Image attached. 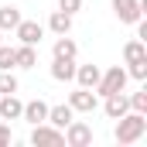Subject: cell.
<instances>
[{
  "label": "cell",
  "mask_w": 147,
  "mask_h": 147,
  "mask_svg": "<svg viewBox=\"0 0 147 147\" xmlns=\"http://www.w3.org/2000/svg\"><path fill=\"white\" fill-rule=\"evenodd\" d=\"M31 144H34V147H48V144H65V134H62L58 127H51V123L45 120V123H34V130H31Z\"/></svg>",
  "instance_id": "4"
},
{
  "label": "cell",
  "mask_w": 147,
  "mask_h": 147,
  "mask_svg": "<svg viewBox=\"0 0 147 147\" xmlns=\"http://www.w3.org/2000/svg\"><path fill=\"white\" fill-rule=\"evenodd\" d=\"M48 31H51V34H69V31H72V14H65V10H51V17H48Z\"/></svg>",
  "instance_id": "16"
},
{
  "label": "cell",
  "mask_w": 147,
  "mask_h": 147,
  "mask_svg": "<svg viewBox=\"0 0 147 147\" xmlns=\"http://www.w3.org/2000/svg\"><path fill=\"white\" fill-rule=\"evenodd\" d=\"M51 79L55 82H72L75 79V58H55L51 62Z\"/></svg>",
  "instance_id": "12"
},
{
  "label": "cell",
  "mask_w": 147,
  "mask_h": 147,
  "mask_svg": "<svg viewBox=\"0 0 147 147\" xmlns=\"http://www.w3.org/2000/svg\"><path fill=\"white\" fill-rule=\"evenodd\" d=\"M10 140H14V137H10V127H7V123H0V147H7Z\"/></svg>",
  "instance_id": "24"
},
{
  "label": "cell",
  "mask_w": 147,
  "mask_h": 147,
  "mask_svg": "<svg viewBox=\"0 0 147 147\" xmlns=\"http://www.w3.org/2000/svg\"><path fill=\"white\" fill-rule=\"evenodd\" d=\"M65 103H69L75 113H96L99 96H96L92 89H82V86H79V89H72V92H69V99H65Z\"/></svg>",
  "instance_id": "5"
},
{
  "label": "cell",
  "mask_w": 147,
  "mask_h": 147,
  "mask_svg": "<svg viewBox=\"0 0 147 147\" xmlns=\"http://www.w3.org/2000/svg\"><path fill=\"white\" fill-rule=\"evenodd\" d=\"M58 10H65V14H79V10H82V0H58Z\"/></svg>",
  "instance_id": "23"
},
{
  "label": "cell",
  "mask_w": 147,
  "mask_h": 147,
  "mask_svg": "<svg viewBox=\"0 0 147 147\" xmlns=\"http://www.w3.org/2000/svg\"><path fill=\"white\" fill-rule=\"evenodd\" d=\"M127 110H130V99H127L123 92H110V96H103V113H106L110 120H120Z\"/></svg>",
  "instance_id": "8"
},
{
  "label": "cell",
  "mask_w": 147,
  "mask_h": 147,
  "mask_svg": "<svg viewBox=\"0 0 147 147\" xmlns=\"http://www.w3.org/2000/svg\"><path fill=\"white\" fill-rule=\"evenodd\" d=\"M127 89V69L123 65H110L106 72L99 75V82H96V96H110V92H123Z\"/></svg>",
  "instance_id": "2"
},
{
  "label": "cell",
  "mask_w": 147,
  "mask_h": 147,
  "mask_svg": "<svg viewBox=\"0 0 147 147\" xmlns=\"http://www.w3.org/2000/svg\"><path fill=\"white\" fill-rule=\"evenodd\" d=\"M72 116H75V110L69 106V103H62V106H48V123H51V127H58V130H65Z\"/></svg>",
  "instance_id": "14"
},
{
  "label": "cell",
  "mask_w": 147,
  "mask_h": 147,
  "mask_svg": "<svg viewBox=\"0 0 147 147\" xmlns=\"http://www.w3.org/2000/svg\"><path fill=\"white\" fill-rule=\"evenodd\" d=\"M21 110H24V103L17 99V92L0 96V116H3V120H21Z\"/></svg>",
  "instance_id": "13"
},
{
  "label": "cell",
  "mask_w": 147,
  "mask_h": 147,
  "mask_svg": "<svg viewBox=\"0 0 147 147\" xmlns=\"http://www.w3.org/2000/svg\"><path fill=\"white\" fill-rule=\"evenodd\" d=\"M17 21H21V10H17L14 3L0 7V31H14V28H17Z\"/></svg>",
  "instance_id": "17"
},
{
  "label": "cell",
  "mask_w": 147,
  "mask_h": 147,
  "mask_svg": "<svg viewBox=\"0 0 147 147\" xmlns=\"http://www.w3.org/2000/svg\"><path fill=\"white\" fill-rule=\"evenodd\" d=\"M38 65V45H17L14 48V69H34Z\"/></svg>",
  "instance_id": "10"
},
{
  "label": "cell",
  "mask_w": 147,
  "mask_h": 147,
  "mask_svg": "<svg viewBox=\"0 0 147 147\" xmlns=\"http://www.w3.org/2000/svg\"><path fill=\"white\" fill-rule=\"evenodd\" d=\"M51 55H55V58H75V55H79V45H75L69 34H58L55 45H51Z\"/></svg>",
  "instance_id": "15"
},
{
  "label": "cell",
  "mask_w": 147,
  "mask_h": 147,
  "mask_svg": "<svg viewBox=\"0 0 147 147\" xmlns=\"http://www.w3.org/2000/svg\"><path fill=\"white\" fill-rule=\"evenodd\" d=\"M99 65H75V79L72 82H79L82 89H96V82H99Z\"/></svg>",
  "instance_id": "11"
},
{
  "label": "cell",
  "mask_w": 147,
  "mask_h": 147,
  "mask_svg": "<svg viewBox=\"0 0 147 147\" xmlns=\"http://www.w3.org/2000/svg\"><path fill=\"white\" fill-rule=\"evenodd\" d=\"M62 134H65V144L69 147H89L92 144V127L82 123V120H75V116L69 120V127H65Z\"/></svg>",
  "instance_id": "3"
},
{
  "label": "cell",
  "mask_w": 147,
  "mask_h": 147,
  "mask_svg": "<svg viewBox=\"0 0 147 147\" xmlns=\"http://www.w3.org/2000/svg\"><path fill=\"white\" fill-rule=\"evenodd\" d=\"M3 69H14V48H7L3 41H0V72Z\"/></svg>",
  "instance_id": "22"
},
{
  "label": "cell",
  "mask_w": 147,
  "mask_h": 147,
  "mask_svg": "<svg viewBox=\"0 0 147 147\" xmlns=\"http://www.w3.org/2000/svg\"><path fill=\"white\" fill-rule=\"evenodd\" d=\"M137 58H147V45L140 38H134V41L123 45V62H137Z\"/></svg>",
  "instance_id": "18"
},
{
  "label": "cell",
  "mask_w": 147,
  "mask_h": 147,
  "mask_svg": "<svg viewBox=\"0 0 147 147\" xmlns=\"http://www.w3.org/2000/svg\"><path fill=\"white\" fill-rule=\"evenodd\" d=\"M113 14H116L120 24H137V21L144 17L140 0H113Z\"/></svg>",
  "instance_id": "6"
},
{
  "label": "cell",
  "mask_w": 147,
  "mask_h": 147,
  "mask_svg": "<svg viewBox=\"0 0 147 147\" xmlns=\"http://www.w3.org/2000/svg\"><path fill=\"white\" fill-rule=\"evenodd\" d=\"M147 134V113H137V110H127L120 120H116V130H113V140L120 147L127 144H137L140 137Z\"/></svg>",
  "instance_id": "1"
},
{
  "label": "cell",
  "mask_w": 147,
  "mask_h": 147,
  "mask_svg": "<svg viewBox=\"0 0 147 147\" xmlns=\"http://www.w3.org/2000/svg\"><path fill=\"white\" fill-rule=\"evenodd\" d=\"M14 34L21 38V45H41V38H45V28L38 24V21H17V28H14Z\"/></svg>",
  "instance_id": "7"
},
{
  "label": "cell",
  "mask_w": 147,
  "mask_h": 147,
  "mask_svg": "<svg viewBox=\"0 0 147 147\" xmlns=\"http://www.w3.org/2000/svg\"><path fill=\"white\" fill-rule=\"evenodd\" d=\"M130 69H127V79H137V82H144L147 79V58H137V62H127Z\"/></svg>",
  "instance_id": "20"
},
{
  "label": "cell",
  "mask_w": 147,
  "mask_h": 147,
  "mask_svg": "<svg viewBox=\"0 0 147 147\" xmlns=\"http://www.w3.org/2000/svg\"><path fill=\"white\" fill-rule=\"evenodd\" d=\"M17 89H21V82H17L14 69H3V72H0V96H7V92H17Z\"/></svg>",
  "instance_id": "19"
},
{
  "label": "cell",
  "mask_w": 147,
  "mask_h": 147,
  "mask_svg": "<svg viewBox=\"0 0 147 147\" xmlns=\"http://www.w3.org/2000/svg\"><path fill=\"white\" fill-rule=\"evenodd\" d=\"M127 99H130V110H137V113H147V89L134 92V96H127Z\"/></svg>",
  "instance_id": "21"
},
{
  "label": "cell",
  "mask_w": 147,
  "mask_h": 147,
  "mask_svg": "<svg viewBox=\"0 0 147 147\" xmlns=\"http://www.w3.org/2000/svg\"><path fill=\"white\" fill-rule=\"evenodd\" d=\"M21 120H28L31 127H34V123H45V120H48V103H45V99H31V103H24Z\"/></svg>",
  "instance_id": "9"
}]
</instances>
